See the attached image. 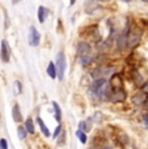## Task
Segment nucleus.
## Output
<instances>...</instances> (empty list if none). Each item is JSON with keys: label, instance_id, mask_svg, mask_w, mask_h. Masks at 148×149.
Segmentation results:
<instances>
[{"label": "nucleus", "instance_id": "obj_1", "mask_svg": "<svg viewBox=\"0 0 148 149\" xmlns=\"http://www.w3.org/2000/svg\"><path fill=\"white\" fill-rule=\"evenodd\" d=\"M109 90V84H108L105 78H98L91 86V92L95 95L98 99H103L107 95V91Z\"/></svg>", "mask_w": 148, "mask_h": 149}, {"label": "nucleus", "instance_id": "obj_2", "mask_svg": "<svg viewBox=\"0 0 148 149\" xmlns=\"http://www.w3.org/2000/svg\"><path fill=\"white\" fill-rule=\"evenodd\" d=\"M77 52H78V58H79V62H81L83 66L89 65L91 62V47L89 43L86 42H81L78 44V48H77Z\"/></svg>", "mask_w": 148, "mask_h": 149}, {"label": "nucleus", "instance_id": "obj_3", "mask_svg": "<svg viewBox=\"0 0 148 149\" xmlns=\"http://www.w3.org/2000/svg\"><path fill=\"white\" fill-rule=\"evenodd\" d=\"M140 38H142V30L138 26H133L126 36V45L130 48H135L140 43Z\"/></svg>", "mask_w": 148, "mask_h": 149}, {"label": "nucleus", "instance_id": "obj_4", "mask_svg": "<svg viewBox=\"0 0 148 149\" xmlns=\"http://www.w3.org/2000/svg\"><path fill=\"white\" fill-rule=\"evenodd\" d=\"M56 77L62 81L65 77V70H66V58H65V53L64 52H59L56 56Z\"/></svg>", "mask_w": 148, "mask_h": 149}, {"label": "nucleus", "instance_id": "obj_5", "mask_svg": "<svg viewBox=\"0 0 148 149\" xmlns=\"http://www.w3.org/2000/svg\"><path fill=\"white\" fill-rule=\"evenodd\" d=\"M105 97L112 102H121L126 100V92L124 91V88H110V91H107Z\"/></svg>", "mask_w": 148, "mask_h": 149}, {"label": "nucleus", "instance_id": "obj_6", "mask_svg": "<svg viewBox=\"0 0 148 149\" xmlns=\"http://www.w3.org/2000/svg\"><path fill=\"white\" fill-rule=\"evenodd\" d=\"M27 39H29V44L31 47H38L39 43H40V34H39V31L34 26H31L29 29V36H27Z\"/></svg>", "mask_w": 148, "mask_h": 149}, {"label": "nucleus", "instance_id": "obj_7", "mask_svg": "<svg viewBox=\"0 0 148 149\" xmlns=\"http://www.w3.org/2000/svg\"><path fill=\"white\" fill-rule=\"evenodd\" d=\"M0 58L3 62H9L10 58V48L7 40L1 42V48H0Z\"/></svg>", "mask_w": 148, "mask_h": 149}, {"label": "nucleus", "instance_id": "obj_8", "mask_svg": "<svg viewBox=\"0 0 148 149\" xmlns=\"http://www.w3.org/2000/svg\"><path fill=\"white\" fill-rule=\"evenodd\" d=\"M122 86L124 83H122V78L119 77V74H113L109 81V88H124Z\"/></svg>", "mask_w": 148, "mask_h": 149}, {"label": "nucleus", "instance_id": "obj_9", "mask_svg": "<svg viewBox=\"0 0 148 149\" xmlns=\"http://www.w3.org/2000/svg\"><path fill=\"white\" fill-rule=\"evenodd\" d=\"M12 117H13V121L17 122V123H21L24 121V118H22V114H21V109H20V105L16 104L15 107L12 109Z\"/></svg>", "mask_w": 148, "mask_h": 149}, {"label": "nucleus", "instance_id": "obj_10", "mask_svg": "<svg viewBox=\"0 0 148 149\" xmlns=\"http://www.w3.org/2000/svg\"><path fill=\"white\" fill-rule=\"evenodd\" d=\"M47 16H48L47 8L43 7V5H40V7L38 8V19H39V22L43 24V22L45 21V18H47Z\"/></svg>", "mask_w": 148, "mask_h": 149}, {"label": "nucleus", "instance_id": "obj_11", "mask_svg": "<svg viewBox=\"0 0 148 149\" xmlns=\"http://www.w3.org/2000/svg\"><path fill=\"white\" fill-rule=\"evenodd\" d=\"M147 93H144L143 91L142 92H138L135 96L133 97V101H134V104H136V105H139V104H143L144 101H146V99H147Z\"/></svg>", "mask_w": 148, "mask_h": 149}, {"label": "nucleus", "instance_id": "obj_12", "mask_svg": "<svg viewBox=\"0 0 148 149\" xmlns=\"http://www.w3.org/2000/svg\"><path fill=\"white\" fill-rule=\"evenodd\" d=\"M25 128H26V131H27V134H35V127H34V122H33V119L31 118H27L26 119V122H25Z\"/></svg>", "mask_w": 148, "mask_h": 149}, {"label": "nucleus", "instance_id": "obj_13", "mask_svg": "<svg viewBox=\"0 0 148 149\" xmlns=\"http://www.w3.org/2000/svg\"><path fill=\"white\" fill-rule=\"evenodd\" d=\"M36 122H38V125H39V127H40V130H42V132H43V135L44 136H51V134H50V130H48V127L44 125V122H43V119L42 118H36Z\"/></svg>", "mask_w": 148, "mask_h": 149}, {"label": "nucleus", "instance_id": "obj_14", "mask_svg": "<svg viewBox=\"0 0 148 149\" xmlns=\"http://www.w3.org/2000/svg\"><path fill=\"white\" fill-rule=\"evenodd\" d=\"M52 107H53V109H55V118H56V121L60 123V122H61V109H60L59 104L56 101L52 102Z\"/></svg>", "mask_w": 148, "mask_h": 149}, {"label": "nucleus", "instance_id": "obj_15", "mask_svg": "<svg viewBox=\"0 0 148 149\" xmlns=\"http://www.w3.org/2000/svg\"><path fill=\"white\" fill-rule=\"evenodd\" d=\"M47 74H48V75H50L52 79L56 78V68H55V64H53V62H50V64H48Z\"/></svg>", "mask_w": 148, "mask_h": 149}, {"label": "nucleus", "instance_id": "obj_16", "mask_svg": "<svg viewBox=\"0 0 148 149\" xmlns=\"http://www.w3.org/2000/svg\"><path fill=\"white\" fill-rule=\"evenodd\" d=\"M133 79H134V82H135L138 86H142L144 83L143 82V77H142L138 71H134V73H133Z\"/></svg>", "mask_w": 148, "mask_h": 149}, {"label": "nucleus", "instance_id": "obj_17", "mask_svg": "<svg viewBox=\"0 0 148 149\" xmlns=\"http://www.w3.org/2000/svg\"><path fill=\"white\" fill-rule=\"evenodd\" d=\"M17 134H18V139L20 140H25L27 136V131L25 127H22V126H20L18 130H17Z\"/></svg>", "mask_w": 148, "mask_h": 149}, {"label": "nucleus", "instance_id": "obj_18", "mask_svg": "<svg viewBox=\"0 0 148 149\" xmlns=\"http://www.w3.org/2000/svg\"><path fill=\"white\" fill-rule=\"evenodd\" d=\"M75 135H77V137H78L79 140H81V143H83V144L87 141V136H86V134H84V131H82V130H77Z\"/></svg>", "mask_w": 148, "mask_h": 149}, {"label": "nucleus", "instance_id": "obj_19", "mask_svg": "<svg viewBox=\"0 0 148 149\" xmlns=\"http://www.w3.org/2000/svg\"><path fill=\"white\" fill-rule=\"evenodd\" d=\"M91 128V126L89 125V123H86L84 121H82L81 123H79V130H82V131H89Z\"/></svg>", "mask_w": 148, "mask_h": 149}, {"label": "nucleus", "instance_id": "obj_20", "mask_svg": "<svg viewBox=\"0 0 148 149\" xmlns=\"http://www.w3.org/2000/svg\"><path fill=\"white\" fill-rule=\"evenodd\" d=\"M0 149H8V141L5 139H0Z\"/></svg>", "mask_w": 148, "mask_h": 149}, {"label": "nucleus", "instance_id": "obj_21", "mask_svg": "<svg viewBox=\"0 0 148 149\" xmlns=\"http://www.w3.org/2000/svg\"><path fill=\"white\" fill-rule=\"evenodd\" d=\"M60 132H61V125L59 123V126L56 127V130H55V132H53V137H57L60 135Z\"/></svg>", "mask_w": 148, "mask_h": 149}, {"label": "nucleus", "instance_id": "obj_22", "mask_svg": "<svg viewBox=\"0 0 148 149\" xmlns=\"http://www.w3.org/2000/svg\"><path fill=\"white\" fill-rule=\"evenodd\" d=\"M15 86L17 87V93H21V92H22V84H21V83H20L18 81H16Z\"/></svg>", "mask_w": 148, "mask_h": 149}, {"label": "nucleus", "instance_id": "obj_23", "mask_svg": "<svg viewBox=\"0 0 148 149\" xmlns=\"http://www.w3.org/2000/svg\"><path fill=\"white\" fill-rule=\"evenodd\" d=\"M142 91H143L144 93H148V81L142 84Z\"/></svg>", "mask_w": 148, "mask_h": 149}, {"label": "nucleus", "instance_id": "obj_24", "mask_svg": "<svg viewBox=\"0 0 148 149\" xmlns=\"http://www.w3.org/2000/svg\"><path fill=\"white\" fill-rule=\"evenodd\" d=\"M144 119H146V125H147V127H148V116L144 117Z\"/></svg>", "mask_w": 148, "mask_h": 149}, {"label": "nucleus", "instance_id": "obj_25", "mask_svg": "<svg viewBox=\"0 0 148 149\" xmlns=\"http://www.w3.org/2000/svg\"><path fill=\"white\" fill-rule=\"evenodd\" d=\"M18 1H21V0H12L13 4H16V3H18Z\"/></svg>", "mask_w": 148, "mask_h": 149}, {"label": "nucleus", "instance_id": "obj_26", "mask_svg": "<svg viewBox=\"0 0 148 149\" xmlns=\"http://www.w3.org/2000/svg\"><path fill=\"white\" fill-rule=\"evenodd\" d=\"M98 1H101V3H107V1H109V0H98Z\"/></svg>", "mask_w": 148, "mask_h": 149}, {"label": "nucleus", "instance_id": "obj_27", "mask_svg": "<svg viewBox=\"0 0 148 149\" xmlns=\"http://www.w3.org/2000/svg\"><path fill=\"white\" fill-rule=\"evenodd\" d=\"M74 3H75V0H70V4H72V5L74 4Z\"/></svg>", "mask_w": 148, "mask_h": 149}, {"label": "nucleus", "instance_id": "obj_28", "mask_svg": "<svg viewBox=\"0 0 148 149\" xmlns=\"http://www.w3.org/2000/svg\"><path fill=\"white\" fill-rule=\"evenodd\" d=\"M142 1H144V3H148V0H142Z\"/></svg>", "mask_w": 148, "mask_h": 149}]
</instances>
